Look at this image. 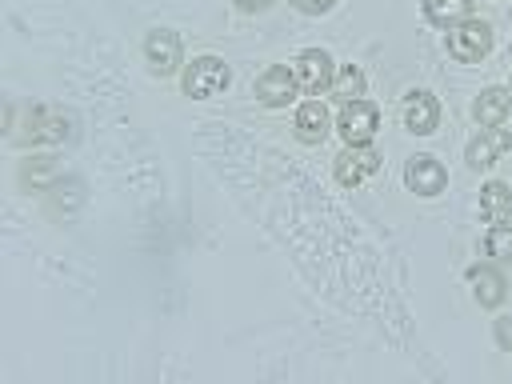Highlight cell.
<instances>
[{
  "label": "cell",
  "mask_w": 512,
  "mask_h": 384,
  "mask_svg": "<svg viewBox=\"0 0 512 384\" xmlns=\"http://www.w3.org/2000/svg\"><path fill=\"white\" fill-rule=\"evenodd\" d=\"M72 136H76V116L72 112L52 108V104L28 108V124L20 132L24 144H48V148H56V144H68Z\"/></svg>",
  "instance_id": "obj_1"
},
{
  "label": "cell",
  "mask_w": 512,
  "mask_h": 384,
  "mask_svg": "<svg viewBox=\"0 0 512 384\" xmlns=\"http://www.w3.org/2000/svg\"><path fill=\"white\" fill-rule=\"evenodd\" d=\"M492 52V24L488 20H460L448 28V56L460 60V64H480L484 56Z\"/></svg>",
  "instance_id": "obj_2"
},
{
  "label": "cell",
  "mask_w": 512,
  "mask_h": 384,
  "mask_svg": "<svg viewBox=\"0 0 512 384\" xmlns=\"http://www.w3.org/2000/svg\"><path fill=\"white\" fill-rule=\"evenodd\" d=\"M228 84H232V68H228L220 56H196V60L184 68V92H188L192 100H212V96H220Z\"/></svg>",
  "instance_id": "obj_3"
},
{
  "label": "cell",
  "mask_w": 512,
  "mask_h": 384,
  "mask_svg": "<svg viewBox=\"0 0 512 384\" xmlns=\"http://www.w3.org/2000/svg\"><path fill=\"white\" fill-rule=\"evenodd\" d=\"M332 128L344 136V144H372V136L380 132V108L372 100H364V96L348 100V104H340Z\"/></svg>",
  "instance_id": "obj_4"
},
{
  "label": "cell",
  "mask_w": 512,
  "mask_h": 384,
  "mask_svg": "<svg viewBox=\"0 0 512 384\" xmlns=\"http://www.w3.org/2000/svg\"><path fill=\"white\" fill-rule=\"evenodd\" d=\"M144 64L152 76H172L184 64V44L172 28H152L144 36Z\"/></svg>",
  "instance_id": "obj_5"
},
{
  "label": "cell",
  "mask_w": 512,
  "mask_h": 384,
  "mask_svg": "<svg viewBox=\"0 0 512 384\" xmlns=\"http://www.w3.org/2000/svg\"><path fill=\"white\" fill-rule=\"evenodd\" d=\"M404 188L416 192V196H424V200H436V196L448 188V168H444L436 156L416 152V156H408V164H404Z\"/></svg>",
  "instance_id": "obj_6"
},
{
  "label": "cell",
  "mask_w": 512,
  "mask_h": 384,
  "mask_svg": "<svg viewBox=\"0 0 512 384\" xmlns=\"http://www.w3.org/2000/svg\"><path fill=\"white\" fill-rule=\"evenodd\" d=\"M400 120H404V128L412 136H432L440 128V100L428 88H412V92H404Z\"/></svg>",
  "instance_id": "obj_7"
},
{
  "label": "cell",
  "mask_w": 512,
  "mask_h": 384,
  "mask_svg": "<svg viewBox=\"0 0 512 384\" xmlns=\"http://www.w3.org/2000/svg\"><path fill=\"white\" fill-rule=\"evenodd\" d=\"M300 84H296V72L288 64H268L260 76H256V100L264 108H288L296 100Z\"/></svg>",
  "instance_id": "obj_8"
},
{
  "label": "cell",
  "mask_w": 512,
  "mask_h": 384,
  "mask_svg": "<svg viewBox=\"0 0 512 384\" xmlns=\"http://www.w3.org/2000/svg\"><path fill=\"white\" fill-rule=\"evenodd\" d=\"M512 148V132L508 128H480L472 140H468V148H464V160H468V168L472 172H488L504 152Z\"/></svg>",
  "instance_id": "obj_9"
},
{
  "label": "cell",
  "mask_w": 512,
  "mask_h": 384,
  "mask_svg": "<svg viewBox=\"0 0 512 384\" xmlns=\"http://www.w3.org/2000/svg\"><path fill=\"white\" fill-rule=\"evenodd\" d=\"M376 168H380V152H376L372 144H344V152H340L336 164H332V172H336V180H340L344 188L364 184Z\"/></svg>",
  "instance_id": "obj_10"
},
{
  "label": "cell",
  "mask_w": 512,
  "mask_h": 384,
  "mask_svg": "<svg viewBox=\"0 0 512 384\" xmlns=\"http://www.w3.org/2000/svg\"><path fill=\"white\" fill-rule=\"evenodd\" d=\"M292 72H296V84L304 88V92H324V88H332V76H336V64H332V56L324 52V48H304L296 60H292Z\"/></svg>",
  "instance_id": "obj_11"
},
{
  "label": "cell",
  "mask_w": 512,
  "mask_h": 384,
  "mask_svg": "<svg viewBox=\"0 0 512 384\" xmlns=\"http://www.w3.org/2000/svg\"><path fill=\"white\" fill-rule=\"evenodd\" d=\"M292 132L300 144H320L332 132V116H328L324 100H300L292 112Z\"/></svg>",
  "instance_id": "obj_12"
},
{
  "label": "cell",
  "mask_w": 512,
  "mask_h": 384,
  "mask_svg": "<svg viewBox=\"0 0 512 384\" xmlns=\"http://www.w3.org/2000/svg\"><path fill=\"white\" fill-rule=\"evenodd\" d=\"M468 288H472V300H476L480 308H500L504 296H508V280H504V272L492 268V264H472V268H468Z\"/></svg>",
  "instance_id": "obj_13"
},
{
  "label": "cell",
  "mask_w": 512,
  "mask_h": 384,
  "mask_svg": "<svg viewBox=\"0 0 512 384\" xmlns=\"http://www.w3.org/2000/svg\"><path fill=\"white\" fill-rule=\"evenodd\" d=\"M508 112H512V92L500 88V84L480 88L476 100H472V120H476L480 128H496V124H504Z\"/></svg>",
  "instance_id": "obj_14"
},
{
  "label": "cell",
  "mask_w": 512,
  "mask_h": 384,
  "mask_svg": "<svg viewBox=\"0 0 512 384\" xmlns=\"http://www.w3.org/2000/svg\"><path fill=\"white\" fill-rule=\"evenodd\" d=\"M56 180H60V172H56V160H52V156L32 152V156H24V160H20V184H24V188L48 192Z\"/></svg>",
  "instance_id": "obj_15"
},
{
  "label": "cell",
  "mask_w": 512,
  "mask_h": 384,
  "mask_svg": "<svg viewBox=\"0 0 512 384\" xmlns=\"http://www.w3.org/2000/svg\"><path fill=\"white\" fill-rule=\"evenodd\" d=\"M480 216H484L488 224H500V220L512 216V188H508L504 180H488V184L480 188Z\"/></svg>",
  "instance_id": "obj_16"
},
{
  "label": "cell",
  "mask_w": 512,
  "mask_h": 384,
  "mask_svg": "<svg viewBox=\"0 0 512 384\" xmlns=\"http://www.w3.org/2000/svg\"><path fill=\"white\" fill-rule=\"evenodd\" d=\"M340 104H348V100H360L364 92H368V76H364V68L360 64H336V76H332V88H328Z\"/></svg>",
  "instance_id": "obj_17"
},
{
  "label": "cell",
  "mask_w": 512,
  "mask_h": 384,
  "mask_svg": "<svg viewBox=\"0 0 512 384\" xmlns=\"http://www.w3.org/2000/svg\"><path fill=\"white\" fill-rule=\"evenodd\" d=\"M420 8L436 28H452L472 16V0H420Z\"/></svg>",
  "instance_id": "obj_18"
},
{
  "label": "cell",
  "mask_w": 512,
  "mask_h": 384,
  "mask_svg": "<svg viewBox=\"0 0 512 384\" xmlns=\"http://www.w3.org/2000/svg\"><path fill=\"white\" fill-rule=\"evenodd\" d=\"M80 200H84V184L76 180V176H60L52 188H48V204H52V212L56 216H68V212H76L80 208Z\"/></svg>",
  "instance_id": "obj_19"
},
{
  "label": "cell",
  "mask_w": 512,
  "mask_h": 384,
  "mask_svg": "<svg viewBox=\"0 0 512 384\" xmlns=\"http://www.w3.org/2000/svg\"><path fill=\"white\" fill-rule=\"evenodd\" d=\"M484 252L496 260V264H512V224L500 220V224H488V236H484Z\"/></svg>",
  "instance_id": "obj_20"
},
{
  "label": "cell",
  "mask_w": 512,
  "mask_h": 384,
  "mask_svg": "<svg viewBox=\"0 0 512 384\" xmlns=\"http://www.w3.org/2000/svg\"><path fill=\"white\" fill-rule=\"evenodd\" d=\"M492 336H496V344H500L504 352H512V312L496 316V324H492Z\"/></svg>",
  "instance_id": "obj_21"
},
{
  "label": "cell",
  "mask_w": 512,
  "mask_h": 384,
  "mask_svg": "<svg viewBox=\"0 0 512 384\" xmlns=\"http://www.w3.org/2000/svg\"><path fill=\"white\" fill-rule=\"evenodd\" d=\"M304 16H324V12H332L336 8V0H292Z\"/></svg>",
  "instance_id": "obj_22"
},
{
  "label": "cell",
  "mask_w": 512,
  "mask_h": 384,
  "mask_svg": "<svg viewBox=\"0 0 512 384\" xmlns=\"http://www.w3.org/2000/svg\"><path fill=\"white\" fill-rule=\"evenodd\" d=\"M236 4H240L244 12H264V8L272 4V0H236Z\"/></svg>",
  "instance_id": "obj_23"
},
{
  "label": "cell",
  "mask_w": 512,
  "mask_h": 384,
  "mask_svg": "<svg viewBox=\"0 0 512 384\" xmlns=\"http://www.w3.org/2000/svg\"><path fill=\"white\" fill-rule=\"evenodd\" d=\"M508 92H512V84H508Z\"/></svg>",
  "instance_id": "obj_24"
}]
</instances>
